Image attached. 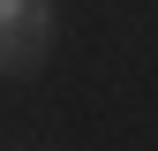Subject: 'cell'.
I'll use <instances>...</instances> for the list:
<instances>
[{
  "instance_id": "1",
  "label": "cell",
  "mask_w": 158,
  "mask_h": 151,
  "mask_svg": "<svg viewBox=\"0 0 158 151\" xmlns=\"http://www.w3.org/2000/svg\"><path fill=\"white\" fill-rule=\"evenodd\" d=\"M53 45V0H0V76H30Z\"/></svg>"
}]
</instances>
